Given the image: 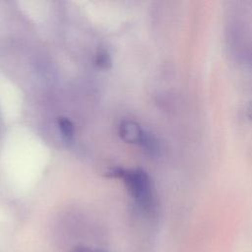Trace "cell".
Segmentation results:
<instances>
[{"instance_id": "6da1fadb", "label": "cell", "mask_w": 252, "mask_h": 252, "mask_svg": "<svg viewBox=\"0 0 252 252\" xmlns=\"http://www.w3.org/2000/svg\"><path fill=\"white\" fill-rule=\"evenodd\" d=\"M114 176L124 179V182L137 204L145 211L151 212L155 206V198L151 179L142 169L113 170Z\"/></svg>"}, {"instance_id": "7a4b0ae2", "label": "cell", "mask_w": 252, "mask_h": 252, "mask_svg": "<svg viewBox=\"0 0 252 252\" xmlns=\"http://www.w3.org/2000/svg\"><path fill=\"white\" fill-rule=\"evenodd\" d=\"M147 131L143 130L139 124L133 121H123L119 127L120 137L127 143L139 144L141 146L142 141Z\"/></svg>"}, {"instance_id": "3957f363", "label": "cell", "mask_w": 252, "mask_h": 252, "mask_svg": "<svg viewBox=\"0 0 252 252\" xmlns=\"http://www.w3.org/2000/svg\"><path fill=\"white\" fill-rule=\"evenodd\" d=\"M58 126L65 141H72L74 136V127L72 122L67 118H59Z\"/></svg>"}, {"instance_id": "277c9868", "label": "cell", "mask_w": 252, "mask_h": 252, "mask_svg": "<svg viewBox=\"0 0 252 252\" xmlns=\"http://www.w3.org/2000/svg\"><path fill=\"white\" fill-rule=\"evenodd\" d=\"M96 62L101 67H107L110 64V59L108 54L105 51L98 53V55L96 56Z\"/></svg>"}, {"instance_id": "5b68a950", "label": "cell", "mask_w": 252, "mask_h": 252, "mask_svg": "<svg viewBox=\"0 0 252 252\" xmlns=\"http://www.w3.org/2000/svg\"><path fill=\"white\" fill-rule=\"evenodd\" d=\"M71 252H106V251L101 249L87 247V246H77Z\"/></svg>"}, {"instance_id": "8992f818", "label": "cell", "mask_w": 252, "mask_h": 252, "mask_svg": "<svg viewBox=\"0 0 252 252\" xmlns=\"http://www.w3.org/2000/svg\"><path fill=\"white\" fill-rule=\"evenodd\" d=\"M247 115H248V117L252 120V101L248 104V107H247Z\"/></svg>"}]
</instances>
